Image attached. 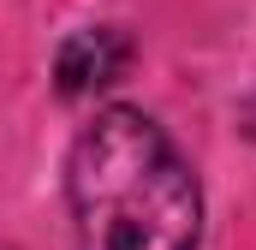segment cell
I'll list each match as a JSON object with an SVG mask.
<instances>
[{"label": "cell", "mask_w": 256, "mask_h": 250, "mask_svg": "<svg viewBox=\"0 0 256 250\" xmlns=\"http://www.w3.org/2000/svg\"><path fill=\"white\" fill-rule=\"evenodd\" d=\"M72 220L84 250H191L202 196L167 131L137 108H108L72 143Z\"/></svg>", "instance_id": "cell-1"}, {"label": "cell", "mask_w": 256, "mask_h": 250, "mask_svg": "<svg viewBox=\"0 0 256 250\" xmlns=\"http://www.w3.org/2000/svg\"><path fill=\"white\" fill-rule=\"evenodd\" d=\"M126 66H131V42L120 30H78L60 48L54 78L66 96H90V90H108L114 78H126Z\"/></svg>", "instance_id": "cell-2"}, {"label": "cell", "mask_w": 256, "mask_h": 250, "mask_svg": "<svg viewBox=\"0 0 256 250\" xmlns=\"http://www.w3.org/2000/svg\"><path fill=\"white\" fill-rule=\"evenodd\" d=\"M244 120H250V131H256V102H250V114H244Z\"/></svg>", "instance_id": "cell-3"}]
</instances>
